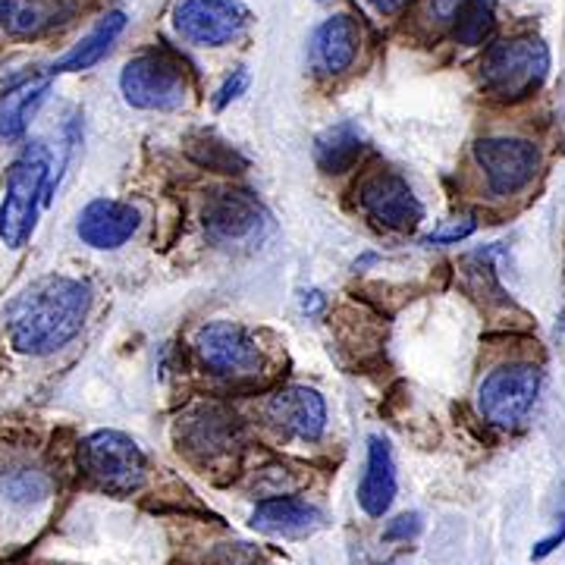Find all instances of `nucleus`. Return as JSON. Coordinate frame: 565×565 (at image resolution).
<instances>
[{
    "instance_id": "1",
    "label": "nucleus",
    "mask_w": 565,
    "mask_h": 565,
    "mask_svg": "<svg viewBox=\"0 0 565 565\" xmlns=\"http://www.w3.org/2000/svg\"><path fill=\"white\" fill-rule=\"evenodd\" d=\"M92 308V289L70 277L32 282L10 308V340L25 355H51L82 330Z\"/></svg>"
},
{
    "instance_id": "2",
    "label": "nucleus",
    "mask_w": 565,
    "mask_h": 565,
    "mask_svg": "<svg viewBox=\"0 0 565 565\" xmlns=\"http://www.w3.org/2000/svg\"><path fill=\"white\" fill-rule=\"evenodd\" d=\"M550 76V47L541 39H505L490 44L481 61V82L500 102H525Z\"/></svg>"
},
{
    "instance_id": "3",
    "label": "nucleus",
    "mask_w": 565,
    "mask_h": 565,
    "mask_svg": "<svg viewBox=\"0 0 565 565\" xmlns=\"http://www.w3.org/2000/svg\"><path fill=\"white\" fill-rule=\"evenodd\" d=\"M47 173H51V158L41 141L29 145L20 161L10 167L3 202H0V239L10 248H22L29 243L39 221V202Z\"/></svg>"
},
{
    "instance_id": "4",
    "label": "nucleus",
    "mask_w": 565,
    "mask_h": 565,
    "mask_svg": "<svg viewBox=\"0 0 565 565\" xmlns=\"http://www.w3.org/2000/svg\"><path fill=\"white\" fill-rule=\"evenodd\" d=\"M79 465L85 478L114 497H129L145 484V452L132 437L120 430H98L79 446Z\"/></svg>"
},
{
    "instance_id": "5",
    "label": "nucleus",
    "mask_w": 565,
    "mask_h": 565,
    "mask_svg": "<svg viewBox=\"0 0 565 565\" xmlns=\"http://www.w3.org/2000/svg\"><path fill=\"white\" fill-rule=\"evenodd\" d=\"M122 98L139 110H180L189 95L182 63L167 51H148L120 73Z\"/></svg>"
},
{
    "instance_id": "6",
    "label": "nucleus",
    "mask_w": 565,
    "mask_h": 565,
    "mask_svg": "<svg viewBox=\"0 0 565 565\" xmlns=\"http://www.w3.org/2000/svg\"><path fill=\"white\" fill-rule=\"evenodd\" d=\"M541 367L527 362L500 364L478 386V408L493 427H515L527 418L541 393Z\"/></svg>"
},
{
    "instance_id": "7",
    "label": "nucleus",
    "mask_w": 565,
    "mask_h": 565,
    "mask_svg": "<svg viewBox=\"0 0 565 565\" xmlns=\"http://www.w3.org/2000/svg\"><path fill=\"white\" fill-rule=\"evenodd\" d=\"M202 221L211 243L233 248V245L258 243L270 217L252 192L226 189V192H214L207 199Z\"/></svg>"
},
{
    "instance_id": "8",
    "label": "nucleus",
    "mask_w": 565,
    "mask_h": 565,
    "mask_svg": "<svg viewBox=\"0 0 565 565\" xmlns=\"http://www.w3.org/2000/svg\"><path fill=\"white\" fill-rule=\"evenodd\" d=\"M475 161L484 170L487 185L493 195H515L537 177L541 154H537L534 141L493 136V139H481L475 145Z\"/></svg>"
},
{
    "instance_id": "9",
    "label": "nucleus",
    "mask_w": 565,
    "mask_h": 565,
    "mask_svg": "<svg viewBox=\"0 0 565 565\" xmlns=\"http://www.w3.org/2000/svg\"><path fill=\"white\" fill-rule=\"evenodd\" d=\"M359 204L371 221L381 223L386 230H396V233H412L424 221L418 195L393 170H377V173L364 177L359 185Z\"/></svg>"
},
{
    "instance_id": "10",
    "label": "nucleus",
    "mask_w": 565,
    "mask_h": 565,
    "mask_svg": "<svg viewBox=\"0 0 565 565\" xmlns=\"http://www.w3.org/2000/svg\"><path fill=\"white\" fill-rule=\"evenodd\" d=\"M195 352L217 377H248L262 367V349L236 323H204L195 333Z\"/></svg>"
},
{
    "instance_id": "11",
    "label": "nucleus",
    "mask_w": 565,
    "mask_h": 565,
    "mask_svg": "<svg viewBox=\"0 0 565 565\" xmlns=\"http://www.w3.org/2000/svg\"><path fill=\"white\" fill-rule=\"evenodd\" d=\"M173 25L189 44L221 47L243 35L248 13L236 0H182L173 13Z\"/></svg>"
},
{
    "instance_id": "12",
    "label": "nucleus",
    "mask_w": 565,
    "mask_h": 565,
    "mask_svg": "<svg viewBox=\"0 0 565 565\" xmlns=\"http://www.w3.org/2000/svg\"><path fill=\"white\" fill-rule=\"evenodd\" d=\"M267 418L289 437L318 440L327 427V405L321 393L311 386H286L267 405Z\"/></svg>"
},
{
    "instance_id": "13",
    "label": "nucleus",
    "mask_w": 565,
    "mask_h": 565,
    "mask_svg": "<svg viewBox=\"0 0 565 565\" xmlns=\"http://www.w3.org/2000/svg\"><path fill=\"white\" fill-rule=\"evenodd\" d=\"M139 230V211L132 204L114 202V199H98L79 214L76 233L85 245L110 252L126 245Z\"/></svg>"
},
{
    "instance_id": "14",
    "label": "nucleus",
    "mask_w": 565,
    "mask_h": 565,
    "mask_svg": "<svg viewBox=\"0 0 565 565\" xmlns=\"http://www.w3.org/2000/svg\"><path fill=\"white\" fill-rule=\"evenodd\" d=\"M239 444V424L236 418L221 408V405H207L199 408L189 422H185V434H182V446L189 456L202 459V462H214L226 452H233V446ZM180 446V449H182Z\"/></svg>"
},
{
    "instance_id": "15",
    "label": "nucleus",
    "mask_w": 565,
    "mask_h": 565,
    "mask_svg": "<svg viewBox=\"0 0 565 565\" xmlns=\"http://www.w3.org/2000/svg\"><path fill=\"white\" fill-rule=\"evenodd\" d=\"M79 13V0H3L0 25L17 39H35L61 29Z\"/></svg>"
},
{
    "instance_id": "16",
    "label": "nucleus",
    "mask_w": 565,
    "mask_h": 565,
    "mask_svg": "<svg viewBox=\"0 0 565 565\" xmlns=\"http://www.w3.org/2000/svg\"><path fill=\"white\" fill-rule=\"evenodd\" d=\"M359 57V22L349 13L330 17L318 25L315 39H311V63L318 73L327 76H340Z\"/></svg>"
},
{
    "instance_id": "17",
    "label": "nucleus",
    "mask_w": 565,
    "mask_h": 565,
    "mask_svg": "<svg viewBox=\"0 0 565 565\" xmlns=\"http://www.w3.org/2000/svg\"><path fill=\"white\" fill-rule=\"evenodd\" d=\"M323 525V515L318 505L296 497H274L264 500L252 515V527L274 537H308Z\"/></svg>"
},
{
    "instance_id": "18",
    "label": "nucleus",
    "mask_w": 565,
    "mask_h": 565,
    "mask_svg": "<svg viewBox=\"0 0 565 565\" xmlns=\"http://www.w3.org/2000/svg\"><path fill=\"white\" fill-rule=\"evenodd\" d=\"M396 500V465H393V452L390 444L381 437L367 440V468H364L362 487H359V503H362L364 515L381 519L390 512V505Z\"/></svg>"
},
{
    "instance_id": "19",
    "label": "nucleus",
    "mask_w": 565,
    "mask_h": 565,
    "mask_svg": "<svg viewBox=\"0 0 565 565\" xmlns=\"http://www.w3.org/2000/svg\"><path fill=\"white\" fill-rule=\"evenodd\" d=\"M122 29H126V17H122L120 10L117 13H107L98 20V25L85 35V39L66 54L61 61L51 66V76H61V73H82V70H92L95 63H102L107 54H110V47H114V41L120 39Z\"/></svg>"
},
{
    "instance_id": "20",
    "label": "nucleus",
    "mask_w": 565,
    "mask_h": 565,
    "mask_svg": "<svg viewBox=\"0 0 565 565\" xmlns=\"http://www.w3.org/2000/svg\"><path fill=\"white\" fill-rule=\"evenodd\" d=\"M51 493H54V481L41 465L17 462L0 471V500L10 509H35L47 503Z\"/></svg>"
},
{
    "instance_id": "21",
    "label": "nucleus",
    "mask_w": 565,
    "mask_h": 565,
    "mask_svg": "<svg viewBox=\"0 0 565 565\" xmlns=\"http://www.w3.org/2000/svg\"><path fill=\"white\" fill-rule=\"evenodd\" d=\"M47 92H51V79H32L10 88L7 95H0V139H22L25 126L32 120V114L44 104Z\"/></svg>"
},
{
    "instance_id": "22",
    "label": "nucleus",
    "mask_w": 565,
    "mask_h": 565,
    "mask_svg": "<svg viewBox=\"0 0 565 565\" xmlns=\"http://www.w3.org/2000/svg\"><path fill=\"white\" fill-rule=\"evenodd\" d=\"M362 132L352 122H340V126L327 129L315 141V161H318L323 173H345V170H352V163L362 158Z\"/></svg>"
},
{
    "instance_id": "23",
    "label": "nucleus",
    "mask_w": 565,
    "mask_h": 565,
    "mask_svg": "<svg viewBox=\"0 0 565 565\" xmlns=\"http://www.w3.org/2000/svg\"><path fill=\"white\" fill-rule=\"evenodd\" d=\"M452 20H456V29H452L456 41L478 47L493 32V0H462Z\"/></svg>"
},
{
    "instance_id": "24",
    "label": "nucleus",
    "mask_w": 565,
    "mask_h": 565,
    "mask_svg": "<svg viewBox=\"0 0 565 565\" xmlns=\"http://www.w3.org/2000/svg\"><path fill=\"white\" fill-rule=\"evenodd\" d=\"M189 154L202 163V167L221 170V173H243L245 167H248V161H245L233 145H226V141H221L217 136H211V132L192 136V139H189Z\"/></svg>"
},
{
    "instance_id": "25",
    "label": "nucleus",
    "mask_w": 565,
    "mask_h": 565,
    "mask_svg": "<svg viewBox=\"0 0 565 565\" xmlns=\"http://www.w3.org/2000/svg\"><path fill=\"white\" fill-rule=\"evenodd\" d=\"M471 233H475V221H471V217H459V221L446 223V226H440V230H434V233L427 236V243L456 245V243H462V239H468Z\"/></svg>"
},
{
    "instance_id": "26",
    "label": "nucleus",
    "mask_w": 565,
    "mask_h": 565,
    "mask_svg": "<svg viewBox=\"0 0 565 565\" xmlns=\"http://www.w3.org/2000/svg\"><path fill=\"white\" fill-rule=\"evenodd\" d=\"M245 88H248V73H245V70H236V73H233V76H230V79L223 82L221 88H217V98H214V107H217V110H223L226 104L236 102V98L243 95Z\"/></svg>"
},
{
    "instance_id": "27",
    "label": "nucleus",
    "mask_w": 565,
    "mask_h": 565,
    "mask_svg": "<svg viewBox=\"0 0 565 565\" xmlns=\"http://www.w3.org/2000/svg\"><path fill=\"white\" fill-rule=\"evenodd\" d=\"M422 531V515L418 512H405V515H399L393 525L386 527V541H408V537H415Z\"/></svg>"
},
{
    "instance_id": "28",
    "label": "nucleus",
    "mask_w": 565,
    "mask_h": 565,
    "mask_svg": "<svg viewBox=\"0 0 565 565\" xmlns=\"http://www.w3.org/2000/svg\"><path fill=\"white\" fill-rule=\"evenodd\" d=\"M565 541V515H563V527L559 531H553L550 537H544L541 544H534V550H531V559H546L556 546L563 544Z\"/></svg>"
},
{
    "instance_id": "29",
    "label": "nucleus",
    "mask_w": 565,
    "mask_h": 565,
    "mask_svg": "<svg viewBox=\"0 0 565 565\" xmlns=\"http://www.w3.org/2000/svg\"><path fill=\"white\" fill-rule=\"evenodd\" d=\"M459 3H462V0H430V10H434L437 20H452V13H456Z\"/></svg>"
},
{
    "instance_id": "30",
    "label": "nucleus",
    "mask_w": 565,
    "mask_h": 565,
    "mask_svg": "<svg viewBox=\"0 0 565 565\" xmlns=\"http://www.w3.org/2000/svg\"><path fill=\"white\" fill-rule=\"evenodd\" d=\"M405 3H408V0H371V7H374V10H381V13H386V17L399 13Z\"/></svg>"
},
{
    "instance_id": "31",
    "label": "nucleus",
    "mask_w": 565,
    "mask_h": 565,
    "mask_svg": "<svg viewBox=\"0 0 565 565\" xmlns=\"http://www.w3.org/2000/svg\"><path fill=\"white\" fill-rule=\"evenodd\" d=\"M308 296H311V299H305V311H318L323 305L321 292H308Z\"/></svg>"
}]
</instances>
